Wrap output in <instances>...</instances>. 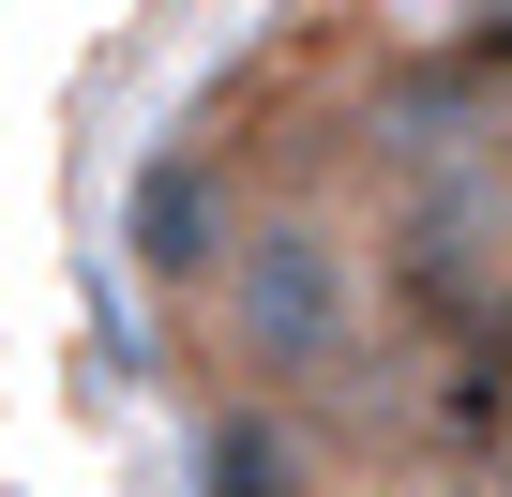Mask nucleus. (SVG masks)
Instances as JSON below:
<instances>
[{
    "mask_svg": "<svg viewBox=\"0 0 512 497\" xmlns=\"http://www.w3.org/2000/svg\"><path fill=\"white\" fill-rule=\"evenodd\" d=\"M196 302H211V362L241 377V407L317 392V377L362 362V241L317 196H272V211L226 226V257H211Z\"/></svg>",
    "mask_w": 512,
    "mask_h": 497,
    "instance_id": "1",
    "label": "nucleus"
},
{
    "mask_svg": "<svg viewBox=\"0 0 512 497\" xmlns=\"http://www.w3.org/2000/svg\"><path fill=\"white\" fill-rule=\"evenodd\" d=\"M226 226H241V211L211 196V166H196V151H166V166L136 181V257H151L166 287H211V257H226Z\"/></svg>",
    "mask_w": 512,
    "mask_h": 497,
    "instance_id": "2",
    "label": "nucleus"
},
{
    "mask_svg": "<svg viewBox=\"0 0 512 497\" xmlns=\"http://www.w3.org/2000/svg\"><path fill=\"white\" fill-rule=\"evenodd\" d=\"M196 497H317L302 422H287V407H211V437H196Z\"/></svg>",
    "mask_w": 512,
    "mask_h": 497,
    "instance_id": "3",
    "label": "nucleus"
},
{
    "mask_svg": "<svg viewBox=\"0 0 512 497\" xmlns=\"http://www.w3.org/2000/svg\"><path fill=\"white\" fill-rule=\"evenodd\" d=\"M467 76H512V16H482V31H467Z\"/></svg>",
    "mask_w": 512,
    "mask_h": 497,
    "instance_id": "4",
    "label": "nucleus"
},
{
    "mask_svg": "<svg viewBox=\"0 0 512 497\" xmlns=\"http://www.w3.org/2000/svg\"><path fill=\"white\" fill-rule=\"evenodd\" d=\"M497 181H512V166H497Z\"/></svg>",
    "mask_w": 512,
    "mask_h": 497,
    "instance_id": "5",
    "label": "nucleus"
}]
</instances>
